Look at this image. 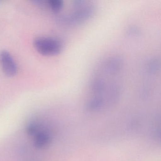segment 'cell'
<instances>
[{
  "instance_id": "cell-3",
  "label": "cell",
  "mask_w": 161,
  "mask_h": 161,
  "mask_svg": "<svg viewBox=\"0 0 161 161\" xmlns=\"http://www.w3.org/2000/svg\"><path fill=\"white\" fill-rule=\"evenodd\" d=\"M2 67L4 74L8 77H12L16 74L17 65L9 52L3 50L0 54Z\"/></svg>"
},
{
  "instance_id": "cell-8",
  "label": "cell",
  "mask_w": 161,
  "mask_h": 161,
  "mask_svg": "<svg viewBox=\"0 0 161 161\" xmlns=\"http://www.w3.org/2000/svg\"><path fill=\"white\" fill-rule=\"evenodd\" d=\"M27 132L30 135H34L38 132V126L35 123H30L27 127Z\"/></svg>"
},
{
  "instance_id": "cell-9",
  "label": "cell",
  "mask_w": 161,
  "mask_h": 161,
  "mask_svg": "<svg viewBox=\"0 0 161 161\" xmlns=\"http://www.w3.org/2000/svg\"><path fill=\"white\" fill-rule=\"evenodd\" d=\"M129 31L130 34H131V35L137 34L138 33V30L134 28H131V29L129 30Z\"/></svg>"
},
{
  "instance_id": "cell-4",
  "label": "cell",
  "mask_w": 161,
  "mask_h": 161,
  "mask_svg": "<svg viewBox=\"0 0 161 161\" xmlns=\"http://www.w3.org/2000/svg\"><path fill=\"white\" fill-rule=\"evenodd\" d=\"M123 60L119 56H114L106 60L103 66V71L106 75H114L122 69Z\"/></svg>"
},
{
  "instance_id": "cell-5",
  "label": "cell",
  "mask_w": 161,
  "mask_h": 161,
  "mask_svg": "<svg viewBox=\"0 0 161 161\" xmlns=\"http://www.w3.org/2000/svg\"><path fill=\"white\" fill-rule=\"evenodd\" d=\"M51 142V137L47 132H38L35 136L34 145L38 149L46 148Z\"/></svg>"
},
{
  "instance_id": "cell-6",
  "label": "cell",
  "mask_w": 161,
  "mask_h": 161,
  "mask_svg": "<svg viewBox=\"0 0 161 161\" xmlns=\"http://www.w3.org/2000/svg\"><path fill=\"white\" fill-rule=\"evenodd\" d=\"M160 67V62L157 59L153 58L149 61L147 64V70L151 74L156 72Z\"/></svg>"
},
{
  "instance_id": "cell-1",
  "label": "cell",
  "mask_w": 161,
  "mask_h": 161,
  "mask_svg": "<svg viewBox=\"0 0 161 161\" xmlns=\"http://www.w3.org/2000/svg\"><path fill=\"white\" fill-rule=\"evenodd\" d=\"M74 3L72 12L62 19L65 23L70 25L80 24L90 19L94 15L95 7L93 4L79 0Z\"/></svg>"
},
{
  "instance_id": "cell-2",
  "label": "cell",
  "mask_w": 161,
  "mask_h": 161,
  "mask_svg": "<svg viewBox=\"0 0 161 161\" xmlns=\"http://www.w3.org/2000/svg\"><path fill=\"white\" fill-rule=\"evenodd\" d=\"M36 49L42 55L53 56L61 53L63 45L61 41L52 37H38L33 42Z\"/></svg>"
},
{
  "instance_id": "cell-7",
  "label": "cell",
  "mask_w": 161,
  "mask_h": 161,
  "mask_svg": "<svg viewBox=\"0 0 161 161\" xmlns=\"http://www.w3.org/2000/svg\"><path fill=\"white\" fill-rule=\"evenodd\" d=\"M48 3L53 11L55 12H59L64 7V2L61 0H49Z\"/></svg>"
}]
</instances>
